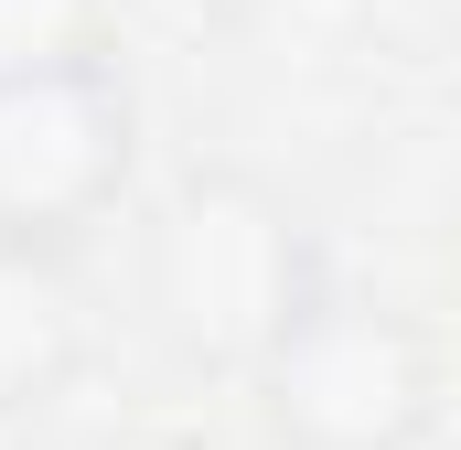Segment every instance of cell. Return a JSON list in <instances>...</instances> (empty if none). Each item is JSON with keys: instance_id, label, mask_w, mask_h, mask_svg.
<instances>
[{"instance_id": "obj_3", "label": "cell", "mask_w": 461, "mask_h": 450, "mask_svg": "<svg viewBox=\"0 0 461 450\" xmlns=\"http://www.w3.org/2000/svg\"><path fill=\"white\" fill-rule=\"evenodd\" d=\"M129 172H140V97L118 54L0 76V236L11 247L76 257V236L118 215Z\"/></svg>"}, {"instance_id": "obj_1", "label": "cell", "mask_w": 461, "mask_h": 450, "mask_svg": "<svg viewBox=\"0 0 461 450\" xmlns=\"http://www.w3.org/2000/svg\"><path fill=\"white\" fill-rule=\"evenodd\" d=\"M322 279L333 268H322L312 215L268 172H236V161L183 172L161 194V215H150V247H140L150 333L204 375H258L268 343L312 311Z\"/></svg>"}, {"instance_id": "obj_2", "label": "cell", "mask_w": 461, "mask_h": 450, "mask_svg": "<svg viewBox=\"0 0 461 450\" xmlns=\"http://www.w3.org/2000/svg\"><path fill=\"white\" fill-rule=\"evenodd\" d=\"M268 440L290 450H419L440 429V343L419 311L365 301L344 279L312 290V311L268 343L247 375Z\"/></svg>"}, {"instance_id": "obj_4", "label": "cell", "mask_w": 461, "mask_h": 450, "mask_svg": "<svg viewBox=\"0 0 461 450\" xmlns=\"http://www.w3.org/2000/svg\"><path fill=\"white\" fill-rule=\"evenodd\" d=\"M86 279L65 247H11L0 236V418H32L76 386L86 364Z\"/></svg>"}, {"instance_id": "obj_5", "label": "cell", "mask_w": 461, "mask_h": 450, "mask_svg": "<svg viewBox=\"0 0 461 450\" xmlns=\"http://www.w3.org/2000/svg\"><path fill=\"white\" fill-rule=\"evenodd\" d=\"M108 54V0H0V76Z\"/></svg>"}]
</instances>
